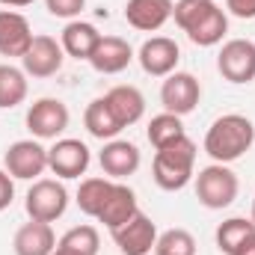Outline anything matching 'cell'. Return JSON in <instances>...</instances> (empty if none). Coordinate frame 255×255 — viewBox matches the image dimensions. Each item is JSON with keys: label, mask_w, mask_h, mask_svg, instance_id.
<instances>
[{"label": "cell", "mask_w": 255, "mask_h": 255, "mask_svg": "<svg viewBox=\"0 0 255 255\" xmlns=\"http://www.w3.org/2000/svg\"><path fill=\"white\" fill-rule=\"evenodd\" d=\"M98 42H101L98 27H95V24H89V21H77V18L65 24V27H63V36H60V45H63L65 57L86 60V63H89L92 51L98 48Z\"/></svg>", "instance_id": "21"}, {"label": "cell", "mask_w": 255, "mask_h": 255, "mask_svg": "<svg viewBox=\"0 0 255 255\" xmlns=\"http://www.w3.org/2000/svg\"><path fill=\"white\" fill-rule=\"evenodd\" d=\"M110 187H113V178H83L80 187H77V208L86 217L98 220V214H101V208L110 196Z\"/></svg>", "instance_id": "24"}, {"label": "cell", "mask_w": 255, "mask_h": 255, "mask_svg": "<svg viewBox=\"0 0 255 255\" xmlns=\"http://www.w3.org/2000/svg\"><path fill=\"white\" fill-rule=\"evenodd\" d=\"M145 136H148V142H151L154 151H157V148H163V145H169V142H175V139H181V136H187V133H184V122H181V116L163 110V113L151 116Z\"/></svg>", "instance_id": "25"}, {"label": "cell", "mask_w": 255, "mask_h": 255, "mask_svg": "<svg viewBox=\"0 0 255 255\" xmlns=\"http://www.w3.org/2000/svg\"><path fill=\"white\" fill-rule=\"evenodd\" d=\"M24 208H27L30 220L57 223L65 214V208H68V190L63 187V181H57V178H39L27 190Z\"/></svg>", "instance_id": "5"}, {"label": "cell", "mask_w": 255, "mask_h": 255, "mask_svg": "<svg viewBox=\"0 0 255 255\" xmlns=\"http://www.w3.org/2000/svg\"><path fill=\"white\" fill-rule=\"evenodd\" d=\"M154 255H196V238L187 229H166L157 235Z\"/></svg>", "instance_id": "28"}, {"label": "cell", "mask_w": 255, "mask_h": 255, "mask_svg": "<svg viewBox=\"0 0 255 255\" xmlns=\"http://www.w3.org/2000/svg\"><path fill=\"white\" fill-rule=\"evenodd\" d=\"M104 101H107V107H110V113H113V119L122 125V130L130 125H136L139 119H142V113H145V98H142V92L136 89V86H113L107 95H104Z\"/></svg>", "instance_id": "20"}, {"label": "cell", "mask_w": 255, "mask_h": 255, "mask_svg": "<svg viewBox=\"0 0 255 255\" xmlns=\"http://www.w3.org/2000/svg\"><path fill=\"white\" fill-rule=\"evenodd\" d=\"M110 235H113V241H116L122 255H148L157 244V226L142 211L130 223H125L122 229H113Z\"/></svg>", "instance_id": "13"}, {"label": "cell", "mask_w": 255, "mask_h": 255, "mask_svg": "<svg viewBox=\"0 0 255 255\" xmlns=\"http://www.w3.org/2000/svg\"><path fill=\"white\" fill-rule=\"evenodd\" d=\"M3 169L18 181H39L48 169V148L39 139H18L3 154Z\"/></svg>", "instance_id": "6"}, {"label": "cell", "mask_w": 255, "mask_h": 255, "mask_svg": "<svg viewBox=\"0 0 255 255\" xmlns=\"http://www.w3.org/2000/svg\"><path fill=\"white\" fill-rule=\"evenodd\" d=\"M12 250H15V255H51L57 250V235H54L51 223L30 220L15 232Z\"/></svg>", "instance_id": "19"}, {"label": "cell", "mask_w": 255, "mask_h": 255, "mask_svg": "<svg viewBox=\"0 0 255 255\" xmlns=\"http://www.w3.org/2000/svg\"><path fill=\"white\" fill-rule=\"evenodd\" d=\"M130 60H133V48L122 36H101L98 48L89 57V65L98 74H119L130 65Z\"/></svg>", "instance_id": "18"}, {"label": "cell", "mask_w": 255, "mask_h": 255, "mask_svg": "<svg viewBox=\"0 0 255 255\" xmlns=\"http://www.w3.org/2000/svg\"><path fill=\"white\" fill-rule=\"evenodd\" d=\"M250 220L255 223V199H253V214H250Z\"/></svg>", "instance_id": "35"}, {"label": "cell", "mask_w": 255, "mask_h": 255, "mask_svg": "<svg viewBox=\"0 0 255 255\" xmlns=\"http://www.w3.org/2000/svg\"><path fill=\"white\" fill-rule=\"evenodd\" d=\"M196 175V142L190 136H181L163 148H157L151 160V178L160 190L175 193L184 190Z\"/></svg>", "instance_id": "3"}, {"label": "cell", "mask_w": 255, "mask_h": 255, "mask_svg": "<svg viewBox=\"0 0 255 255\" xmlns=\"http://www.w3.org/2000/svg\"><path fill=\"white\" fill-rule=\"evenodd\" d=\"M217 71L229 83H253L255 80V42L250 39H229L217 54Z\"/></svg>", "instance_id": "7"}, {"label": "cell", "mask_w": 255, "mask_h": 255, "mask_svg": "<svg viewBox=\"0 0 255 255\" xmlns=\"http://www.w3.org/2000/svg\"><path fill=\"white\" fill-rule=\"evenodd\" d=\"M136 60H139L145 74H151V77H169L178 68L181 51H178L175 39H169V36H151V39H145L139 45Z\"/></svg>", "instance_id": "12"}, {"label": "cell", "mask_w": 255, "mask_h": 255, "mask_svg": "<svg viewBox=\"0 0 255 255\" xmlns=\"http://www.w3.org/2000/svg\"><path fill=\"white\" fill-rule=\"evenodd\" d=\"M172 18L199 48H214L229 33V15L214 0H178L172 6Z\"/></svg>", "instance_id": "1"}, {"label": "cell", "mask_w": 255, "mask_h": 255, "mask_svg": "<svg viewBox=\"0 0 255 255\" xmlns=\"http://www.w3.org/2000/svg\"><path fill=\"white\" fill-rule=\"evenodd\" d=\"M172 0H128L125 3V21L133 30L154 33L172 18Z\"/></svg>", "instance_id": "16"}, {"label": "cell", "mask_w": 255, "mask_h": 255, "mask_svg": "<svg viewBox=\"0 0 255 255\" xmlns=\"http://www.w3.org/2000/svg\"><path fill=\"white\" fill-rule=\"evenodd\" d=\"M30 45H33L30 21L15 9H0V54L21 60Z\"/></svg>", "instance_id": "15"}, {"label": "cell", "mask_w": 255, "mask_h": 255, "mask_svg": "<svg viewBox=\"0 0 255 255\" xmlns=\"http://www.w3.org/2000/svg\"><path fill=\"white\" fill-rule=\"evenodd\" d=\"M3 6H9V9H24V6H30V3H36V0H0Z\"/></svg>", "instance_id": "33"}, {"label": "cell", "mask_w": 255, "mask_h": 255, "mask_svg": "<svg viewBox=\"0 0 255 255\" xmlns=\"http://www.w3.org/2000/svg\"><path fill=\"white\" fill-rule=\"evenodd\" d=\"M51 255H77V253H71V250H65V247H57Z\"/></svg>", "instance_id": "34"}, {"label": "cell", "mask_w": 255, "mask_h": 255, "mask_svg": "<svg viewBox=\"0 0 255 255\" xmlns=\"http://www.w3.org/2000/svg\"><path fill=\"white\" fill-rule=\"evenodd\" d=\"M48 12L54 18H65V21H74L83 9H86V0H45Z\"/></svg>", "instance_id": "29"}, {"label": "cell", "mask_w": 255, "mask_h": 255, "mask_svg": "<svg viewBox=\"0 0 255 255\" xmlns=\"http://www.w3.org/2000/svg\"><path fill=\"white\" fill-rule=\"evenodd\" d=\"M98 163H101V169H104L107 178L122 181V178L133 175L139 169L142 157H139V148L133 142H128V139H110V142H104V148L98 154Z\"/></svg>", "instance_id": "14"}, {"label": "cell", "mask_w": 255, "mask_h": 255, "mask_svg": "<svg viewBox=\"0 0 255 255\" xmlns=\"http://www.w3.org/2000/svg\"><path fill=\"white\" fill-rule=\"evenodd\" d=\"M63 60H65V51L54 36H33V45L21 57V65H24L27 77L45 80V77H54L63 68Z\"/></svg>", "instance_id": "11"}, {"label": "cell", "mask_w": 255, "mask_h": 255, "mask_svg": "<svg viewBox=\"0 0 255 255\" xmlns=\"http://www.w3.org/2000/svg\"><path fill=\"white\" fill-rule=\"evenodd\" d=\"M136 214H139L136 193L130 190L128 184H122V181H113L110 196H107V202H104V208L98 214V223H104L113 232V229H122L125 223H130Z\"/></svg>", "instance_id": "17"}, {"label": "cell", "mask_w": 255, "mask_h": 255, "mask_svg": "<svg viewBox=\"0 0 255 255\" xmlns=\"http://www.w3.org/2000/svg\"><path fill=\"white\" fill-rule=\"evenodd\" d=\"M226 9L235 18H244V21L255 18V0H226Z\"/></svg>", "instance_id": "31"}, {"label": "cell", "mask_w": 255, "mask_h": 255, "mask_svg": "<svg viewBox=\"0 0 255 255\" xmlns=\"http://www.w3.org/2000/svg\"><path fill=\"white\" fill-rule=\"evenodd\" d=\"M255 232V223L247 217H232L217 226V247L223 255H235V250Z\"/></svg>", "instance_id": "26"}, {"label": "cell", "mask_w": 255, "mask_h": 255, "mask_svg": "<svg viewBox=\"0 0 255 255\" xmlns=\"http://www.w3.org/2000/svg\"><path fill=\"white\" fill-rule=\"evenodd\" d=\"M57 247H65V250H71L77 255H98L101 235H98L95 226H74V229H68L63 238L57 241Z\"/></svg>", "instance_id": "27"}, {"label": "cell", "mask_w": 255, "mask_h": 255, "mask_svg": "<svg viewBox=\"0 0 255 255\" xmlns=\"http://www.w3.org/2000/svg\"><path fill=\"white\" fill-rule=\"evenodd\" d=\"M83 125H86V130H89L95 139H104V142H110V139H116V136L122 133V125L113 119V113H110V107H107L104 98L89 101V107H86V113H83Z\"/></svg>", "instance_id": "22"}, {"label": "cell", "mask_w": 255, "mask_h": 255, "mask_svg": "<svg viewBox=\"0 0 255 255\" xmlns=\"http://www.w3.org/2000/svg\"><path fill=\"white\" fill-rule=\"evenodd\" d=\"M238 190H241V181L229 169V163H211V166L199 169V175H196V199L208 211L229 208L238 199Z\"/></svg>", "instance_id": "4"}, {"label": "cell", "mask_w": 255, "mask_h": 255, "mask_svg": "<svg viewBox=\"0 0 255 255\" xmlns=\"http://www.w3.org/2000/svg\"><path fill=\"white\" fill-rule=\"evenodd\" d=\"M199 98H202V83L193 77L190 71H172L169 77H163V86H160V104L166 113H175V116H187L199 107Z\"/></svg>", "instance_id": "8"}, {"label": "cell", "mask_w": 255, "mask_h": 255, "mask_svg": "<svg viewBox=\"0 0 255 255\" xmlns=\"http://www.w3.org/2000/svg\"><path fill=\"white\" fill-rule=\"evenodd\" d=\"M89 160H92V154H89L86 142L71 139V136L57 139V142L48 148V169H51L57 178H65V181H68V178L86 175Z\"/></svg>", "instance_id": "10"}, {"label": "cell", "mask_w": 255, "mask_h": 255, "mask_svg": "<svg viewBox=\"0 0 255 255\" xmlns=\"http://www.w3.org/2000/svg\"><path fill=\"white\" fill-rule=\"evenodd\" d=\"M27 98V74L24 68L3 63L0 65V110H12L18 104H24Z\"/></svg>", "instance_id": "23"}, {"label": "cell", "mask_w": 255, "mask_h": 255, "mask_svg": "<svg viewBox=\"0 0 255 255\" xmlns=\"http://www.w3.org/2000/svg\"><path fill=\"white\" fill-rule=\"evenodd\" d=\"M235 255H255V232L241 244V247H238V250H235Z\"/></svg>", "instance_id": "32"}, {"label": "cell", "mask_w": 255, "mask_h": 255, "mask_svg": "<svg viewBox=\"0 0 255 255\" xmlns=\"http://www.w3.org/2000/svg\"><path fill=\"white\" fill-rule=\"evenodd\" d=\"M71 122V113L60 98H39L27 110V130L36 139H57Z\"/></svg>", "instance_id": "9"}, {"label": "cell", "mask_w": 255, "mask_h": 255, "mask_svg": "<svg viewBox=\"0 0 255 255\" xmlns=\"http://www.w3.org/2000/svg\"><path fill=\"white\" fill-rule=\"evenodd\" d=\"M255 142V125L253 119L241 113H226L214 119V125L205 133V151L214 163H235L241 160Z\"/></svg>", "instance_id": "2"}, {"label": "cell", "mask_w": 255, "mask_h": 255, "mask_svg": "<svg viewBox=\"0 0 255 255\" xmlns=\"http://www.w3.org/2000/svg\"><path fill=\"white\" fill-rule=\"evenodd\" d=\"M12 199H15V178L6 169H0V211H6Z\"/></svg>", "instance_id": "30"}]
</instances>
